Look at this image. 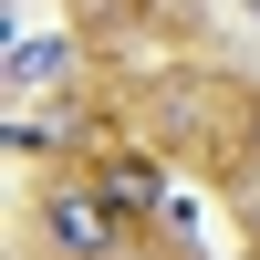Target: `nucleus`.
Instances as JSON below:
<instances>
[{"label": "nucleus", "instance_id": "nucleus-1", "mask_svg": "<svg viewBox=\"0 0 260 260\" xmlns=\"http://www.w3.org/2000/svg\"><path fill=\"white\" fill-rule=\"evenodd\" d=\"M115 219L125 208L104 198V187H52V198H42V240H52L62 260H104L115 250Z\"/></svg>", "mask_w": 260, "mask_h": 260}, {"label": "nucleus", "instance_id": "nucleus-2", "mask_svg": "<svg viewBox=\"0 0 260 260\" xmlns=\"http://www.w3.org/2000/svg\"><path fill=\"white\" fill-rule=\"evenodd\" d=\"M62 73V31H21L11 42V83H52Z\"/></svg>", "mask_w": 260, "mask_h": 260}, {"label": "nucleus", "instance_id": "nucleus-3", "mask_svg": "<svg viewBox=\"0 0 260 260\" xmlns=\"http://www.w3.org/2000/svg\"><path fill=\"white\" fill-rule=\"evenodd\" d=\"M104 198H115V208H156V167H146V156H115V167H104Z\"/></svg>", "mask_w": 260, "mask_h": 260}]
</instances>
